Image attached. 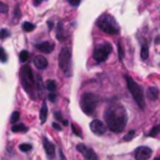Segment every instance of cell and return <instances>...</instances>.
I'll return each instance as SVG.
<instances>
[{
	"mask_svg": "<svg viewBox=\"0 0 160 160\" xmlns=\"http://www.w3.org/2000/svg\"><path fill=\"white\" fill-rule=\"evenodd\" d=\"M106 126L112 132H121L128 122V114L121 104H111L105 111Z\"/></svg>",
	"mask_w": 160,
	"mask_h": 160,
	"instance_id": "obj_1",
	"label": "cell"
},
{
	"mask_svg": "<svg viewBox=\"0 0 160 160\" xmlns=\"http://www.w3.org/2000/svg\"><path fill=\"white\" fill-rule=\"evenodd\" d=\"M20 78H21V85L25 89V91L34 98V90H35V78L31 71V68L29 65H24L20 69Z\"/></svg>",
	"mask_w": 160,
	"mask_h": 160,
	"instance_id": "obj_2",
	"label": "cell"
},
{
	"mask_svg": "<svg viewBox=\"0 0 160 160\" xmlns=\"http://www.w3.org/2000/svg\"><path fill=\"white\" fill-rule=\"evenodd\" d=\"M125 79H126V84H128V89L131 94V96L134 98L135 102L139 105V108L142 110L145 109V100H144V92H142V89L141 86L135 82L129 75H125Z\"/></svg>",
	"mask_w": 160,
	"mask_h": 160,
	"instance_id": "obj_3",
	"label": "cell"
},
{
	"mask_svg": "<svg viewBox=\"0 0 160 160\" xmlns=\"http://www.w3.org/2000/svg\"><path fill=\"white\" fill-rule=\"evenodd\" d=\"M96 105H98V96L96 95H94L91 92L82 94L81 100H80V106H81V110L86 115H92L95 109H96Z\"/></svg>",
	"mask_w": 160,
	"mask_h": 160,
	"instance_id": "obj_4",
	"label": "cell"
},
{
	"mask_svg": "<svg viewBox=\"0 0 160 160\" xmlns=\"http://www.w3.org/2000/svg\"><path fill=\"white\" fill-rule=\"evenodd\" d=\"M96 25L100 28V30H102L105 34H109V35H115L119 32V28L116 26L115 21L112 18L108 16V15H104L101 18L98 19L96 21Z\"/></svg>",
	"mask_w": 160,
	"mask_h": 160,
	"instance_id": "obj_5",
	"label": "cell"
},
{
	"mask_svg": "<svg viewBox=\"0 0 160 160\" xmlns=\"http://www.w3.org/2000/svg\"><path fill=\"white\" fill-rule=\"evenodd\" d=\"M70 62H71V51L69 48H62L59 54V66L65 76H70Z\"/></svg>",
	"mask_w": 160,
	"mask_h": 160,
	"instance_id": "obj_6",
	"label": "cell"
},
{
	"mask_svg": "<svg viewBox=\"0 0 160 160\" xmlns=\"http://www.w3.org/2000/svg\"><path fill=\"white\" fill-rule=\"evenodd\" d=\"M110 52H111V45L109 42H104L101 46H99V48H96L94 50L92 56H94L96 62H102V61H105L108 59Z\"/></svg>",
	"mask_w": 160,
	"mask_h": 160,
	"instance_id": "obj_7",
	"label": "cell"
},
{
	"mask_svg": "<svg viewBox=\"0 0 160 160\" xmlns=\"http://www.w3.org/2000/svg\"><path fill=\"white\" fill-rule=\"evenodd\" d=\"M76 150L84 156V160H98L96 152L91 148H88L84 144H78L76 145Z\"/></svg>",
	"mask_w": 160,
	"mask_h": 160,
	"instance_id": "obj_8",
	"label": "cell"
},
{
	"mask_svg": "<svg viewBox=\"0 0 160 160\" xmlns=\"http://www.w3.org/2000/svg\"><path fill=\"white\" fill-rule=\"evenodd\" d=\"M152 154V150L149 146H139L135 149L134 156L135 160H148Z\"/></svg>",
	"mask_w": 160,
	"mask_h": 160,
	"instance_id": "obj_9",
	"label": "cell"
},
{
	"mask_svg": "<svg viewBox=\"0 0 160 160\" xmlns=\"http://www.w3.org/2000/svg\"><path fill=\"white\" fill-rule=\"evenodd\" d=\"M90 129H91V131H92L94 134H96V135H102V134H105V131H106V125H105L101 120L95 119V120H92V121L90 122Z\"/></svg>",
	"mask_w": 160,
	"mask_h": 160,
	"instance_id": "obj_10",
	"label": "cell"
},
{
	"mask_svg": "<svg viewBox=\"0 0 160 160\" xmlns=\"http://www.w3.org/2000/svg\"><path fill=\"white\" fill-rule=\"evenodd\" d=\"M42 146L45 149V152H46L48 158L49 159H54V156H55V145L52 142H50L48 140V138H45V136L42 138Z\"/></svg>",
	"mask_w": 160,
	"mask_h": 160,
	"instance_id": "obj_11",
	"label": "cell"
},
{
	"mask_svg": "<svg viewBox=\"0 0 160 160\" xmlns=\"http://www.w3.org/2000/svg\"><path fill=\"white\" fill-rule=\"evenodd\" d=\"M35 48L38 50H40L41 52H45V54H49L54 49V44H50L49 41H42V42H39V44H35Z\"/></svg>",
	"mask_w": 160,
	"mask_h": 160,
	"instance_id": "obj_12",
	"label": "cell"
},
{
	"mask_svg": "<svg viewBox=\"0 0 160 160\" xmlns=\"http://www.w3.org/2000/svg\"><path fill=\"white\" fill-rule=\"evenodd\" d=\"M34 65H35L39 70H42V69L48 68V60H46L44 56L38 55V56L34 58Z\"/></svg>",
	"mask_w": 160,
	"mask_h": 160,
	"instance_id": "obj_13",
	"label": "cell"
},
{
	"mask_svg": "<svg viewBox=\"0 0 160 160\" xmlns=\"http://www.w3.org/2000/svg\"><path fill=\"white\" fill-rule=\"evenodd\" d=\"M39 118H40V122L44 124L46 121V118H48V106H46V102L42 101L41 104V109H40V112H39Z\"/></svg>",
	"mask_w": 160,
	"mask_h": 160,
	"instance_id": "obj_14",
	"label": "cell"
},
{
	"mask_svg": "<svg viewBox=\"0 0 160 160\" xmlns=\"http://www.w3.org/2000/svg\"><path fill=\"white\" fill-rule=\"evenodd\" d=\"M146 94H148V98H149L150 100H158V98H159V90H158V88H155V86L149 88Z\"/></svg>",
	"mask_w": 160,
	"mask_h": 160,
	"instance_id": "obj_15",
	"label": "cell"
},
{
	"mask_svg": "<svg viewBox=\"0 0 160 160\" xmlns=\"http://www.w3.org/2000/svg\"><path fill=\"white\" fill-rule=\"evenodd\" d=\"M11 131L12 132H26L28 126H25L24 124H15L11 126Z\"/></svg>",
	"mask_w": 160,
	"mask_h": 160,
	"instance_id": "obj_16",
	"label": "cell"
},
{
	"mask_svg": "<svg viewBox=\"0 0 160 160\" xmlns=\"http://www.w3.org/2000/svg\"><path fill=\"white\" fill-rule=\"evenodd\" d=\"M140 55H141V59H142V60H146V59H148V56H149V46H148V44H145V42L142 44Z\"/></svg>",
	"mask_w": 160,
	"mask_h": 160,
	"instance_id": "obj_17",
	"label": "cell"
},
{
	"mask_svg": "<svg viewBox=\"0 0 160 160\" xmlns=\"http://www.w3.org/2000/svg\"><path fill=\"white\" fill-rule=\"evenodd\" d=\"M45 86H46V90H49V92H55L56 91V82L54 80H48Z\"/></svg>",
	"mask_w": 160,
	"mask_h": 160,
	"instance_id": "obj_18",
	"label": "cell"
},
{
	"mask_svg": "<svg viewBox=\"0 0 160 160\" xmlns=\"http://www.w3.org/2000/svg\"><path fill=\"white\" fill-rule=\"evenodd\" d=\"M34 29H35V25H34V24H31V22H29V21L22 22V30H24V31L30 32V31H32Z\"/></svg>",
	"mask_w": 160,
	"mask_h": 160,
	"instance_id": "obj_19",
	"label": "cell"
},
{
	"mask_svg": "<svg viewBox=\"0 0 160 160\" xmlns=\"http://www.w3.org/2000/svg\"><path fill=\"white\" fill-rule=\"evenodd\" d=\"M56 38H58L59 40H61V41L65 39V36H64V30H62V24H61V22L58 24V34H56Z\"/></svg>",
	"mask_w": 160,
	"mask_h": 160,
	"instance_id": "obj_20",
	"label": "cell"
},
{
	"mask_svg": "<svg viewBox=\"0 0 160 160\" xmlns=\"http://www.w3.org/2000/svg\"><path fill=\"white\" fill-rule=\"evenodd\" d=\"M19 59H20L21 62H26L29 60V51L28 50H22L20 52V55H19Z\"/></svg>",
	"mask_w": 160,
	"mask_h": 160,
	"instance_id": "obj_21",
	"label": "cell"
},
{
	"mask_svg": "<svg viewBox=\"0 0 160 160\" xmlns=\"http://www.w3.org/2000/svg\"><path fill=\"white\" fill-rule=\"evenodd\" d=\"M19 149H20V151L28 152V151H30V150L32 149V146H31L30 144H20V145H19Z\"/></svg>",
	"mask_w": 160,
	"mask_h": 160,
	"instance_id": "obj_22",
	"label": "cell"
},
{
	"mask_svg": "<svg viewBox=\"0 0 160 160\" xmlns=\"http://www.w3.org/2000/svg\"><path fill=\"white\" fill-rule=\"evenodd\" d=\"M20 119V112L19 111H14L12 114H11V118H10V121L12 122V124H15L18 120Z\"/></svg>",
	"mask_w": 160,
	"mask_h": 160,
	"instance_id": "obj_23",
	"label": "cell"
},
{
	"mask_svg": "<svg viewBox=\"0 0 160 160\" xmlns=\"http://www.w3.org/2000/svg\"><path fill=\"white\" fill-rule=\"evenodd\" d=\"M6 60H8V55H6L5 50H4V48H0V61L1 62H6Z\"/></svg>",
	"mask_w": 160,
	"mask_h": 160,
	"instance_id": "obj_24",
	"label": "cell"
},
{
	"mask_svg": "<svg viewBox=\"0 0 160 160\" xmlns=\"http://www.w3.org/2000/svg\"><path fill=\"white\" fill-rule=\"evenodd\" d=\"M134 135H135V131H134V130H130V131L124 136V141H129V140H131V139L134 138Z\"/></svg>",
	"mask_w": 160,
	"mask_h": 160,
	"instance_id": "obj_25",
	"label": "cell"
},
{
	"mask_svg": "<svg viewBox=\"0 0 160 160\" xmlns=\"http://www.w3.org/2000/svg\"><path fill=\"white\" fill-rule=\"evenodd\" d=\"M71 129H72V132L76 135V136H81V130L78 129V126L75 124H71Z\"/></svg>",
	"mask_w": 160,
	"mask_h": 160,
	"instance_id": "obj_26",
	"label": "cell"
},
{
	"mask_svg": "<svg viewBox=\"0 0 160 160\" xmlns=\"http://www.w3.org/2000/svg\"><path fill=\"white\" fill-rule=\"evenodd\" d=\"M159 129H160V128H159V125H155V126L151 129V131L148 134V136H155V135L159 132Z\"/></svg>",
	"mask_w": 160,
	"mask_h": 160,
	"instance_id": "obj_27",
	"label": "cell"
},
{
	"mask_svg": "<svg viewBox=\"0 0 160 160\" xmlns=\"http://www.w3.org/2000/svg\"><path fill=\"white\" fill-rule=\"evenodd\" d=\"M8 10H9L8 5H6V4H4V2H0V12L6 14V12H8Z\"/></svg>",
	"mask_w": 160,
	"mask_h": 160,
	"instance_id": "obj_28",
	"label": "cell"
},
{
	"mask_svg": "<svg viewBox=\"0 0 160 160\" xmlns=\"http://www.w3.org/2000/svg\"><path fill=\"white\" fill-rule=\"evenodd\" d=\"M9 36V31L6 29H1L0 30V39H5Z\"/></svg>",
	"mask_w": 160,
	"mask_h": 160,
	"instance_id": "obj_29",
	"label": "cell"
},
{
	"mask_svg": "<svg viewBox=\"0 0 160 160\" xmlns=\"http://www.w3.org/2000/svg\"><path fill=\"white\" fill-rule=\"evenodd\" d=\"M118 50H119V58L122 59V58H124V50H122V46H121L120 42L118 44Z\"/></svg>",
	"mask_w": 160,
	"mask_h": 160,
	"instance_id": "obj_30",
	"label": "cell"
},
{
	"mask_svg": "<svg viewBox=\"0 0 160 160\" xmlns=\"http://www.w3.org/2000/svg\"><path fill=\"white\" fill-rule=\"evenodd\" d=\"M80 1H81V0H68V2H69L71 6H78V5L80 4Z\"/></svg>",
	"mask_w": 160,
	"mask_h": 160,
	"instance_id": "obj_31",
	"label": "cell"
},
{
	"mask_svg": "<svg viewBox=\"0 0 160 160\" xmlns=\"http://www.w3.org/2000/svg\"><path fill=\"white\" fill-rule=\"evenodd\" d=\"M55 119L58 120V121H64V119H62V116H61V114L60 112H55Z\"/></svg>",
	"mask_w": 160,
	"mask_h": 160,
	"instance_id": "obj_32",
	"label": "cell"
},
{
	"mask_svg": "<svg viewBox=\"0 0 160 160\" xmlns=\"http://www.w3.org/2000/svg\"><path fill=\"white\" fill-rule=\"evenodd\" d=\"M55 99H56L55 92H49V100L50 101H55Z\"/></svg>",
	"mask_w": 160,
	"mask_h": 160,
	"instance_id": "obj_33",
	"label": "cell"
},
{
	"mask_svg": "<svg viewBox=\"0 0 160 160\" xmlns=\"http://www.w3.org/2000/svg\"><path fill=\"white\" fill-rule=\"evenodd\" d=\"M52 128L56 129V130H61V126H60L58 122H52Z\"/></svg>",
	"mask_w": 160,
	"mask_h": 160,
	"instance_id": "obj_34",
	"label": "cell"
},
{
	"mask_svg": "<svg viewBox=\"0 0 160 160\" xmlns=\"http://www.w3.org/2000/svg\"><path fill=\"white\" fill-rule=\"evenodd\" d=\"M48 26H49V29H51L52 28V22L51 21H48Z\"/></svg>",
	"mask_w": 160,
	"mask_h": 160,
	"instance_id": "obj_35",
	"label": "cell"
},
{
	"mask_svg": "<svg viewBox=\"0 0 160 160\" xmlns=\"http://www.w3.org/2000/svg\"><path fill=\"white\" fill-rule=\"evenodd\" d=\"M41 1H42V0H35L34 4H35V5H39V2H41Z\"/></svg>",
	"mask_w": 160,
	"mask_h": 160,
	"instance_id": "obj_36",
	"label": "cell"
},
{
	"mask_svg": "<svg viewBox=\"0 0 160 160\" xmlns=\"http://www.w3.org/2000/svg\"><path fill=\"white\" fill-rule=\"evenodd\" d=\"M155 160H160V159H159V158H155Z\"/></svg>",
	"mask_w": 160,
	"mask_h": 160,
	"instance_id": "obj_37",
	"label": "cell"
}]
</instances>
